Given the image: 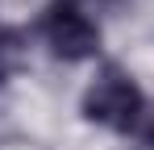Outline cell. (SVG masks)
I'll return each instance as SVG.
<instances>
[{"label":"cell","instance_id":"3957f363","mask_svg":"<svg viewBox=\"0 0 154 150\" xmlns=\"http://www.w3.org/2000/svg\"><path fill=\"white\" fill-rule=\"evenodd\" d=\"M133 150H154V125H146V129L137 133V146Z\"/></svg>","mask_w":154,"mask_h":150},{"label":"cell","instance_id":"277c9868","mask_svg":"<svg viewBox=\"0 0 154 150\" xmlns=\"http://www.w3.org/2000/svg\"><path fill=\"white\" fill-rule=\"evenodd\" d=\"M0 38H4V25H0Z\"/></svg>","mask_w":154,"mask_h":150},{"label":"cell","instance_id":"7a4b0ae2","mask_svg":"<svg viewBox=\"0 0 154 150\" xmlns=\"http://www.w3.org/2000/svg\"><path fill=\"white\" fill-rule=\"evenodd\" d=\"M42 33H46L50 50L58 58H67V63L92 58L100 50V29L83 17L75 4H54L50 13H46V21H42Z\"/></svg>","mask_w":154,"mask_h":150},{"label":"cell","instance_id":"6da1fadb","mask_svg":"<svg viewBox=\"0 0 154 150\" xmlns=\"http://www.w3.org/2000/svg\"><path fill=\"white\" fill-rule=\"evenodd\" d=\"M83 117L96 125H108V129H133L137 117H142L137 83L117 67H104L96 75V83L88 88V96H83Z\"/></svg>","mask_w":154,"mask_h":150}]
</instances>
